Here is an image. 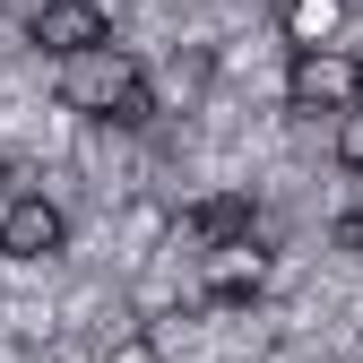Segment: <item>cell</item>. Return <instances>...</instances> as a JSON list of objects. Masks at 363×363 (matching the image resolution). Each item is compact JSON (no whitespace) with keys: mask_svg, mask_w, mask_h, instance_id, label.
<instances>
[{"mask_svg":"<svg viewBox=\"0 0 363 363\" xmlns=\"http://www.w3.org/2000/svg\"><path fill=\"white\" fill-rule=\"evenodd\" d=\"M337 164H346V173H363V104H354V113H337Z\"/></svg>","mask_w":363,"mask_h":363,"instance_id":"obj_9","label":"cell"},{"mask_svg":"<svg viewBox=\"0 0 363 363\" xmlns=\"http://www.w3.org/2000/svg\"><path fill=\"white\" fill-rule=\"evenodd\" d=\"M26 35H35L52 61H78V52H96V43H113V18L96 9V0H35Z\"/></svg>","mask_w":363,"mask_h":363,"instance_id":"obj_3","label":"cell"},{"mask_svg":"<svg viewBox=\"0 0 363 363\" xmlns=\"http://www.w3.org/2000/svg\"><path fill=\"white\" fill-rule=\"evenodd\" d=\"M182 242H191L199 259L225 251V242H251V199H199L191 216H182Z\"/></svg>","mask_w":363,"mask_h":363,"instance_id":"obj_6","label":"cell"},{"mask_svg":"<svg viewBox=\"0 0 363 363\" xmlns=\"http://www.w3.org/2000/svg\"><path fill=\"white\" fill-rule=\"evenodd\" d=\"M61 242H69V216L43 199V191H26V199H9V208H0V259L35 268V259H52Z\"/></svg>","mask_w":363,"mask_h":363,"instance_id":"obj_4","label":"cell"},{"mask_svg":"<svg viewBox=\"0 0 363 363\" xmlns=\"http://www.w3.org/2000/svg\"><path fill=\"white\" fill-rule=\"evenodd\" d=\"M139 86V61L121 52V43H96V52H78V61H61V104L69 113H86V121H113V104Z\"/></svg>","mask_w":363,"mask_h":363,"instance_id":"obj_1","label":"cell"},{"mask_svg":"<svg viewBox=\"0 0 363 363\" xmlns=\"http://www.w3.org/2000/svg\"><path fill=\"white\" fill-rule=\"evenodd\" d=\"M259 286H268V259H259V242H225V251H208V303H216V311L251 303Z\"/></svg>","mask_w":363,"mask_h":363,"instance_id":"obj_5","label":"cell"},{"mask_svg":"<svg viewBox=\"0 0 363 363\" xmlns=\"http://www.w3.org/2000/svg\"><path fill=\"white\" fill-rule=\"evenodd\" d=\"M113 121H121V130H147V121H156V86L139 78V86H130V96L113 104Z\"/></svg>","mask_w":363,"mask_h":363,"instance_id":"obj_8","label":"cell"},{"mask_svg":"<svg viewBox=\"0 0 363 363\" xmlns=\"http://www.w3.org/2000/svg\"><path fill=\"white\" fill-rule=\"evenodd\" d=\"M337 26H346V0H286V43L294 52H337Z\"/></svg>","mask_w":363,"mask_h":363,"instance_id":"obj_7","label":"cell"},{"mask_svg":"<svg viewBox=\"0 0 363 363\" xmlns=\"http://www.w3.org/2000/svg\"><path fill=\"white\" fill-rule=\"evenodd\" d=\"M113 363H156V346H147V337H130V346H121Z\"/></svg>","mask_w":363,"mask_h":363,"instance_id":"obj_10","label":"cell"},{"mask_svg":"<svg viewBox=\"0 0 363 363\" xmlns=\"http://www.w3.org/2000/svg\"><path fill=\"white\" fill-rule=\"evenodd\" d=\"M286 104L294 113H354L363 104V61L354 52H294L286 61Z\"/></svg>","mask_w":363,"mask_h":363,"instance_id":"obj_2","label":"cell"}]
</instances>
